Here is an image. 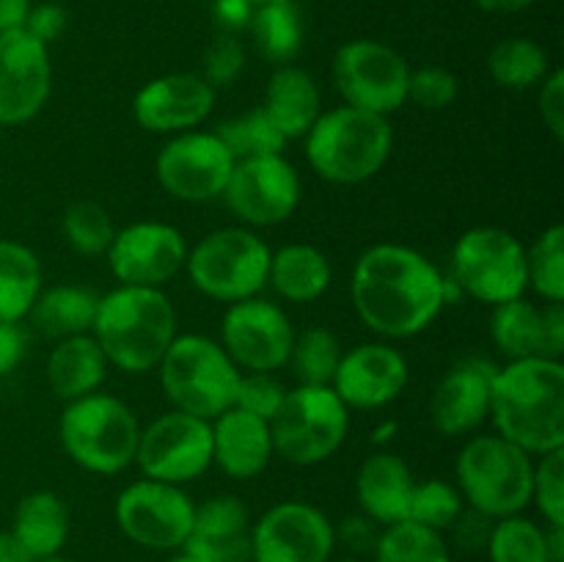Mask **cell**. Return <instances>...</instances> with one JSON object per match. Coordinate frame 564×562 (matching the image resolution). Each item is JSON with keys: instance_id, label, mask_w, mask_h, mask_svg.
Wrapping results in <instances>:
<instances>
[{"instance_id": "cell-25", "label": "cell", "mask_w": 564, "mask_h": 562, "mask_svg": "<svg viewBox=\"0 0 564 562\" xmlns=\"http://www.w3.org/2000/svg\"><path fill=\"white\" fill-rule=\"evenodd\" d=\"M411 466L394 452H375L356 474V499L364 516L375 523L408 521V505L413 494Z\"/></svg>"}, {"instance_id": "cell-32", "label": "cell", "mask_w": 564, "mask_h": 562, "mask_svg": "<svg viewBox=\"0 0 564 562\" xmlns=\"http://www.w3.org/2000/svg\"><path fill=\"white\" fill-rule=\"evenodd\" d=\"M490 339L510 361L532 356L543 358V306L527 301L523 295L494 306Z\"/></svg>"}, {"instance_id": "cell-53", "label": "cell", "mask_w": 564, "mask_h": 562, "mask_svg": "<svg viewBox=\"0 0 564 562\" xmlns=\"http://www.w3.org/2000/svg\"><path fill=\"white\" fill-rule=\"evenodd\" d=\"M0 562H33L31 551L17 540V534L11 532H0Z\"/></svg>"}, {"instance_id": "cell-17", "label": "cell", "mask_w": 564, "mask_h": 562, "mask_svg": "<svg viewBox=\"0 0 564 562\" xmlns=\"http://www.w3.org/2000/svg\"><path fill=\"white\" fill-rule=\"evenodd\" d=\"M224 198L242 224H284L301 204V176L284 154L237 160Z\"/></svg>"}, {"instance_id": "cell-11", "label": "cell", "mask_w": 564, "mask_h": 562, "mask_svg": "<svg viewBox=\"0 0 564 562\" xmlns=\"http://www.w3.org/2000/svg\"><path fill=\"white\" fill-rule=\"evenodd\" d=\"M330 77L345 105L389 119L408 102L411 66L378 39H352L334 55Z\"/></svg>"}, {"instance_id": "cell-50", "label": "cell", "mask_w": 564, "mask_h": 562, "mask_svg": "<svg viewBox=\"0 0 564 562\" xmlns=\"http://www.w3.org/2000/svg\"><path fill=\"white\" fill-rule=\"evenodd\" d=\"M378 529H375V521L364 518H350V521L341 527V540L345 545H350L352 551H372L375 543H378Z\"/></svg>"}, {"instance_id": "cell-52", "label": "cell", "mask_w": 564, "mask_h": 562, "mask_svg": "<svg viewBox=\"0 0 564 562\" xmlns=\"http://www.w3.org/2000/svg\"><path fill=\"white\" fill-rule=\"evenodd\" d=\"M33 0H0V31H14L25 25Z\"/></svg>"}, {"instance_id": "cell-5", "label": "cell", "mask_w": 564, "mask_h": 562, "mask_svg": "<svg viewBox=\"0 0 564 562\" xmlns=\"http://www.w3.org/2000/svg\"><path fill=\"white\" fill-rule=\"evenodd\" d=\"M64 452L91 474H119L135 463L141 424L124 400L105 391L66 402L58 419Z\"/></svg>"}, {"instance_id": "cell-12", "label": "cell", "mask_w": 564, "mask_h": 562, "mask_svg": "<svg viewBox=\"0 0 564 562\" xmlns=\"http://www.w3.org/2000/svg\"><path fill=\"white\" fill-rule=\"evenodd\" d=\"M135 463L147 479L193 483L213 466V424L174 408L141 428Z\"/></svg>"}, {"instance_id": "cell-9", "label": "cell", "mask_w": 564, "mask_h": 562, "mask_svg": "<svg viewBox=\"0 0 564 562\" xmlns=\"http://www.w3.org/2000/svg\"><path fill=\"white\" fill-rule=\"evenodd\" d=\"M350 430V408L330 386H297L270 419L273 452L292 466H317L339 452Z\"/></svg>"}, {"instance_id": "cell-36", "label": "cell", "mask_w": 564, "mask_h": 562, "mask_svg": "<svg viewBox=\"0 0 564 562\" xmlns=\"http://www.w3.org/2000/svg\"><path fill=\"white\" fill-rule=\"evenodd\" d=\"M341 361V345L336 334L325 325L295 334L290 350V367L297 378V386H330L336 367Z\"/></svg>"}, {"instance_id": "cell-42", "label": "cell", "mask_w": 564, "mask_h": 562, "mask_svg": "<svg viewBox=\"0 0 564 562\" xmlns=\"http://www.w3.org/2000/svg\"><path fill=\"white\" fill-rule=\"evenodd\" d=\"M532 501L549 527H564V450L545 452L534 463Z\"/></svg>"}, {"instance_id": "cell-3", "label": "cell", "mask_w": 564, "mask_h": 562, "mask_svg": "<svg viewBox=\"0 0 564 562\" xmlns=\"http://www.w3.org/2000/svg\"><path fill=\"white\" fill-rule=\"evenodd\" d=\"M91 336L110 367L130 375L158 369L176 339V312L160 287H116L99 298Z\"/></svg>"}, {"instance_id": "cell-48", "label": "cell", "mask_w": 564, "mask_h": 562, "mask_svg": "<svg viewBox=\"0 0 564 562\" xmlns=\"http://www.w3.org/2000/svg\"><path fill=\"white\" fill-rule=\"evenodd\" d=\"M28 336L20 323H0V375H9L25 358Z\"/></svg>"}, {"instance_id": "cell-27", "label": "cell", "mask_w": 564, "mask_h": 562, "mask_svg": "<svg viewBox=\"0 0 564 562\" xmlns=\"http://www.w3.org/2000/svg\"><path fill=\"white\" fill-rule=\"evenodd\" d=\"M108 358L91 334L61 339L47 356V383L58 400L94 395L108 378Z\"/></svg>"}, {"instance_id": "cell-51", "label": "cell", "mask_w": 564, "mask_h": 562, "mask_svg": "<svg viewBox=\"0 0 564 562\" xmlns=\"http://www.w3.org/2000/svg\"><path fill=\"white\" fill-rule=\"evenodd\" d=\"M215 17H218L220 25L242 28L251 22L253 6L248 0H215Z\"/></svg>"}, {"instance_id": "cell-6", "label": "cell", "mask_w": 564, "mask_h": 562, "mask_svg": "<svg viewBox=\"0 0 564 562\" xmlns=\"http://www.w3.org/2000/svg\"><path fill=\"white\" fill-rule=\"evenodd\" d=\"M158 372L160 386L176 411L213 422L235 406L242 369H237L220 342L204 334H185L171 342Z\"/></svg>"}, {"instance_id": "cell-23", "label": "cell", "mask_w": 564, "mask_h": 562, "mask_svg": "<svg viewBox=\"0 0 564 562\" xmlns=\"http://www.w3.org/2000/svg\"><path fill=\"white\" fill-rule=\"evenodd\" d=\"M251 512L237 496H213L196 505L191 538L182 549L202 562L251 560Z\"/></svg>"}, {"instance_id": "cell-26", "label": "cell", "mask_w": 564, "mask_h": 562, "mask_svg": "<svg viewBox=\"0 0 564 562\" xmlns=\"http://www.w3.org/2000/svg\"><path fill=\"white\" fill-rule=\"evenodd\" d=\"M262 110L286 141L303 138L323 114L317 80L295 64L279 66L264 88Z\"/></svg>"}, {"instance_id": "cell-14", "label": "cell", "mask_w": 564, "mask_h": 562, "mask_svg": "<svg viewBox=\"0 0 564 562\" xmlns=\"http://www.w3.org/2000/svg\"><path fill=\"white\" fill-rule=\"evenodd\" d=\"M235 158L215 132L187 130L171 136L154 160V176L169 196L187 204L224 196Z\"/></svg>"}, {"instance_id": "cell-30", "label": "cell", "mask_w": 564, "mask_h": 562, "mask_svg": "<svg viewBox=\"0 0 564 562\" xmlns=\"http://www.w3.org/2000/svg\"><path fill=\"white\" fill-rule=\"evenodd\" d=\"M11 532L31 551L33 560L55 556L69 538V510L53 490H33L17 505Z\"/></svg>"}, {"instance_id": "cell-24", "label": "cell", "mask_w": 564, "mask_h": 562, "mask_svg": "<svg viewBox=\"0 0 564 562\" xmlns=\"http://www.w3.org/2000/svg\"><path fill=\"white\" fill-rule=\"evenodd\" d=\"M213 463L224 474L235 479H253L268 468L273 452L270 422L240 411L226 408L213 422Z\"/></svg>"}, {"instance_id": "cell-19", "label": "cell", "mask_w": 564, "mask_h": 562, "mask_svg": "<svg viewBox=\"0 0 564 562\" xmlns=\"http://www.w3.org/2000/svg\"><path fill=\"white\" fill-rule=\"evenodd\" d=\"M53 88L50 47L25 28L0 31V127L31 121Z\"/></svg>"}, {"instance_id": "cell-49", "label": "cell", "mask_w": 564, "mask_h": 562, "mask_svg": "<svg viewBox=\"0 0 564 562\" xmlns=\"http://www.w3.org/2000/svg\"><path fill=\"white\" fill-rule=\"evenodd\" d=\"M564 353V303L543 306V358L562 361Z\"/></svg>"}, {"instance_id": "cell-10", "label": "cell", "mask_w": 564, "mask_h": 562, "mask_svg": "<svg viewBox=\"0 0 564 562\" xmlns=\"http://www.w3.org/2000/svg\"><path fill=\"white\" fill-rule=\"evenodd\" d=\"M452 281L468 298L499 306L527 292V248L499 226H474L452 248Z\"/></svg>"}, {"instance_id": "cell-15", "label": "cell", "mask_w": 564, "mask_h": 562, "mask_svg": "<svg viewBox=\"0 0 564 562\" xmlns=\"http://www.w3.org/2000/svg\"><path fill=\"white\" fill-rule=\"evenodd\" d=\"M295 328L281 306L264 298L229 303L220 320V345L237 369L275 372L290 361Z\"/></svg>"}, {"instance_id": "cell-40", "label": "cell", "mask_w": 564, "mask_h": 562, "mask_svg": "<svg viewBox=\"0 0 564 562\" xmlns=\"http://www.w3.org/2000/svg\"><path fill=\"white\" fill-rule=\"evenodd\" d=\"M116 235L113 218L108 209L94 198H77L64 213V237L72 251L83 257H102L108 253Z\"/></svg>"}, {"instance_id": "cell-43", "label": "cell", "mask_w": 564, "mask_h": 562, "mask_svg": "<svg viewBox=\"0 0 564 562\" xmlns=\"http://www.w3.org/2000/svg\"><path fill=\"white\" fill-rule=\"evenodd\" d=\"M284 397L286 389L281 386L279 378H273V372H242L240 383H237L235 408L270 422L281 408V402H284Z\"/></svg>"}, {"instance_id": "cell-44", "label": "cell", "mask_w": 564, "mask_h": 562, "mask_svg": "<svg viewBox=\"0 0 564 562\" xmlns=\"http://www.w3.org/2000/svg\"><path fill=\"white\" fill-rule=\"evenodd\" d=\"M460 83L444 66H422V69L411 72V83H408V99L424 110H444L457 99Z\"/></svg>"}, {"instance_id": "cell-18", "label": "cell", "mask_w": 564, "mask_h": 562, "mask_svg": "<svg viewBox=\"0 0 564 562\" xmlns=\"http://www.w3.org/2000/svg\"><path fill=\"white\" fill-rule=\"evenodd\" d=\"M105 257L119 284L163 287L185 268L187 240L176 226L163 220H138L116 229Z\"/></svg>"}, {"instance_id": "cell-46", "label": "cell", "mask_w": 564, "mask_h": 562, "mask_svg": "<svg viewBox=\"0 0 564 562\" xmlns=\"http://www.w3.org/2000/svg\"><path fill=\"white\" fill-rule=\"evenodd\" d=\"M540 116L556 141L564 138V72L551 69L540 83Z\"/></svg>"}, {"instance_id": "cell-34", "label": "cell", "mask_w": 564, "mask_h": 562, "mask_svg": "<svg viewBox=\"0 0 564 562\" xmlns=\"http://www.w3.org/2000/svg\"><path fill=\"white\" fill-rule=\"evenodd\" d=\"M551 72L543 44L527 36H510L496 44L488 55V75L507 91H527L540 86Z\"/></svg>"}, {"instance_id": "cell-35", "label": "cell", "mask_w": 564, "mask_h": 562, "mask_svg": "<svg viewBox=\"0 0 564 562\" xmlns=\"http://www.w3.org/2000/svg\"><path fill=\"white\" fill-rule=\"evenodd\" d=\"M372 551L375 562H452V551L441 532L413 521L386 527Z\"/></svg>"}, {"instance_id": "cell-57", "label": "cell", "mask_w": 564, "mask_h": 562, "mask_svg": "<svg viewBox=\"0 0 564 562\" xmlns=\"http://www.w3.org/2000/svg\"><path fill=\"white\" fill-rule=\"evenodd\" d=\"M33 562H72V560H66V556L55 554V556H42V560H33Z\"/></svg>"}, {"instance_id": "cell-58", "label": "cell", "mask_w": 564, "mask_h": 562, "mask_svg": "<svg viewBox=\"0 0 564 562\" xmlns=\"http://www.w3.org/2000/svg\"><path fill=\"white\" fill-rule=\"evenodd\" d=\"M248 3L253 6V9H257V6H268V3H281V0H248Z\"/></svg>"}, {"instance_id": "cell-39", "label": "cell", "mask_w": 564, "mask_h": 562, "mask_svg": "<svg viewBox=\"0 0 564 562\" xmlns=\"http://www.w3.org/2000/svg\"><path fill=\"white\" fill-rule=\"evenodd\" d=\"M527 281L545 303H564V226L554 224L527 248Z\"/></svg>"}, {"instance_id": "cell-47", "label": "cell", "mask_w": 564, "mask_h": 562, "mask_svg": "<svg viewBox=\"0 0 564 562\" xmlns=\"http://www.w3.org/2000/svg\"><path fill=\"white\" fill-rule=\"evenodd\" d=\"M22 28L50 47V42H55L64 33L66 11L58 3H33Z\"/></svg>"}, {"instance_id": "cell-59", "label": "cell", "mask_w": 564, "mask_h": 562, "mask_svg": "<svg viewBox=\"0 0 564 562\" xmlns=\"http://www.w3.org/2000/svg\"><path fill=\"white\" fill-rule=\"evenodd\" d=\"M242 562H251V560H242Z\"/></svg>"}, {"instance_id": "cell-20", "label": "cell", "mask_w": 564, "mask_h": 562, "mask_svg": "<svg viewBox=\"0 0 564 562\" xmlns=\"http://www.w3.org/2000/svg\"><path fill=\"white\" fill-rule=\"evenodd\" d=\"M215 105V88L193 72H171L138 88L132 116L138 127L158 136H180L196 130Z\"/></svg>"}, {"instance_id": "cell-41", "label": "cell", "mask_w": 564, "mask_h": 562, "mask_svg": "<svg viewBox=\"0 0 564 562\" xmlns=\"http://www.w3.org/2000/svg\"><path fill=\"white\" fill-rule=\"evenodd\" d=\"M463 512V496L457 485L446 479H424L413 485L411 505H408V521L422 523V527L449 529Z\"/></svg>"}, {"instance_id": "cell-1", "label": "cell", "mask_w": 564, "mask_h": 562, "mask_svg": "<svg viewBox=\"0 0 564 562\" xmlns=\"http://www.w3.org/2000/svg\"><path fill=\"white\" fill-rule=\"evenodd\" d=\"M350 298L375 334L411 339L427 331L446 306V279L416 248L378 242L356 259Z\"/></svg>"}, {"instance_id": "cell-16", "label": "cell", "mask_w": 564, "mask_h": 562, "mask_svg": "<svg viewBox=\"0 0 564 562\" xmlns=\"http://www.w3.org/2000/svg\"><path fill=\"white\" fill-rule=\"evenodd\" d=\"M336 529L308 501H279L251 527V562H328Z\"/></svg>"}, {"instance_id": "cell-45", "label": "cell", "mask_w": 564, "mask_h": 562, "mask_svg": "<svg viewBox=\"0 0 564 562\" xmlns=\"http://www.w3.org/2000/svg\"><path fill=\"white\" fill-rule=\"evenodd\" d=\"M242 69H246V50H242L240 39H235L231 33L215 39L204 53L202 77L213 88L231 86L242 75Z\"/></svg>"}, {"instance_id": "cell-28", "label": "cell", "mask_w": 564, "mask_h": 562, "mask_svg": "<svg viewBox=\"0 0 564 562\" xmlns=\"http://www.w3.org/2000/svg\"><path fill=\"white\" fill-rule=\"evenodd\" d=\"M334 268L330 259L308 242H290L270 253L268 284L290 303H312L328 292Z\"/></svg>"}, {"instance_id": "cell-13", "label": "cell", "mask_w": 564, "mask_h": 562, "mask_svg": "<svg viewBox=\"0 0 564 562\" xmlns=\"http://www.w3.org/2000/svg\"><path fill=\"white\" fill-rule=\"evenodd\" d=\"M113 516L132 543L154 551H176L191 538L196 505L182 485L138 479L121 490Z\"/></svg>"}, {"instance_id": "cell-4", "label": "cell", "mask_w": 564, "mask_h": 562, "mask_svg": "<svg viewBox=\"0 0 564 562\" xmlns=\"http://www.w3.org/2000/svg\"><path fill=\"white\" fill-rule=\"evenodd\" d=\"M306 160L334 185H361L389 163L394 132L386 116L339 105L323 110L306 132Z\"/></svg>"}, {"instance_id": "cell-29", "label": "cell", "mask_w": 564, "mask_h": 562, "mask_svg": "<svg viewBox=\"0 0 564 562\" xmlns=\"http://www.w3.org/2000/svg\"><path fill=\"white\" fill-rule=\"evenodd\" d=\"M99 295L83 284H55L39 292L36 303L28 317L36 325L39 334L47 339H69V336L91 334L97 317Z\"/></svg>"}, {"instance_id": "cell-54", "label": "cell", "mask_w": 564, "mask_h": 562, "mask_svg": "<svg viewBox=\"0 0 564 562\" xmlns=\"http://www.w3.org/2000/svg\"><path fill=\"white\" fill-rule=\"evenodd\" d=\"M471 3L477 9L488 11V14H518V11H527L538 0H471Z\"/></svg>"}, {"instance_id": "cell-55", "label": "cell", "mask_w": 564, "mask_h": 562, "mask_svg": "<svg viewBox=\"0 0 564 562\" xmlns=\"http://www.w3.org/2000/svg\"><path fill=\"white\" fill-rule=\"evenodd\" d=\"M549 560L564 562V527H549Z\"/></svg>"}, {"instance_id": "cell-8", "label": "cell", "mask_w": 564, "mask_h": 562, "mask_svg": "<svg viewBox=\"0 0 564 562\" xmlns=\"http://www.w3.org/2000/svg\"><path fill=\"white\" fill-rule=\"evenodd\" d=\"M270 248L257 231L226 226L187 248L185 270L202 295L220 303L257 298L268 287Z\"/></svg>"}, {"instance_id": "cell-7", "label": "cell", "mask_w": 564, "mask_h": 562, "mask_svg": "<svg viewBox=\"0 0 564 562\" xmlns=\"http://www.w3.org/2000/svg\"><path fill=\"white\" fill-rule=\"evenodd\" d=\"M455 472L463 501L496 521L518 516L532 501V455L499 433L468 439Z\"/></svg>"}, {"instance_id": "cell-31", "label": "cell", "mask_w": 564, "mask_h": 562, "mask_svg": "<svg viewBox=\"0 0 564 562\" xmlns=\"http://www.w3.org/2000/svg\"><path fill=\"white\" fill-rule=\"evenodd\" d=\"M42 292V264L28 246L0 240V323H20Z\"/></svg>"}, {"instance_id": "cell-21", "label": "cell", "mask_w": 564, "mask_h": 562, "mask_svg": "<svg viewBox=\"0 0 564 562\" xmlns=\"http://www.w3.org/2000/svg\"><path fill=\"white\" fill-rule=\"evenodd\" d=\"M408 383V361L389 342H364L341 353L330 389L347 408L375 411L402 395Z\"/></svg>"}, {"instance_id": "cell-38", "label": "cell", "mask_w": 564, "mask_h": 562, "mask_svg": "<svg viewBox=\"0 0 564 562\" xmlns=\"http://www.w3.org/2000/svg\"><path fill=\"white\" fill-rule=\"evenodd\" d=\"M215 136L224 141V147L229 149L235 163L237 160L281 154L286 143H290L284 136H281L279 127L268 119L262 105L253 110H246V114H240L237 119L224 121V125L215 130Z\"/></svg>"}, {"instance_id": "cell-22", "label": "cell", "mask_w": 564, "mask_h": 562, "mask_svg": "<svg viewBox=\"0 0 564 562\" xmlns=\"http://www.w3.org/2000/svg\"><path fill=\"white\" fill-rule=\"evenodd\" d=\"M496 367L488 358H463L438 380L430 419L441 435H466L490 417V386Z\"/></svg>"}, {"instance_id": "cell-33", "label": "cell", "mask_w": 564, "mask_h": 562, "mask_svg": "<svg viewBox=\"0 0 564 562\" xmlns=\"http://www.w3.org/2000/svg\"><path fill=\"white\" fill-rule=\"evenodd\" d=\"M251 31L257 50L275 66L295 61L303 47V17L295 0L257 6L251 17Z\"/></svg>"}, {"instance_id": "cell-2", "label": "cell", "mask_w": 564, "mask_h": 562, "mask_svg": "<svg viewBox=\"0 0 564 562\" xmlns=\"http://www.w3.org/2000/svg\"><path fill=\"white\" fill-rule=\"evenodd\" d=\"M490 419L501 439L532 457L564 450V364L532 356L496 369Z\"/></svg>"}, {"instance_id": "cell-56", "label": "cell", "mask_w": 564, "mask_h": 562, "mask_svg": "<svg viewBox=\"0 0 564 562\" xmlns=\"http://www.w3.org/2000/svg\"><path fill=\"white\" fill-rule=\"evenodd\" d=\"M165 562H202V560H196V556H193V554H187L185 549H176L174 554H171Z\"/></svg>"}, {"instance_id": "cell-37", "label": "cell", "mask_w": 564, "mask_h": 562, "mask_svg": "<svg viewBox=\"0 0 564 562\" xmlns=\"http://www.w3.org/2000/svg\"><path fill=\"white\" fill-rule=\"evenodd\" d=\"M490 562H551L549 532L529 518L507 516L490 527L485 540Z\"/></svg>"}]
</instances>
